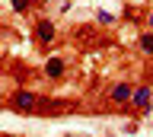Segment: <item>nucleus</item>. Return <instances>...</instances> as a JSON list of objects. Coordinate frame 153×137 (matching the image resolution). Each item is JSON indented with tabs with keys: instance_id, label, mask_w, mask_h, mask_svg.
Here are the masks:
<instances>
[{
	"instance_id": "1",
	"label": "nucleus",
	"mask_w": 153,
	"mask_h": 137,
	"mask_svg": "<svg viewBox=\"0 0 153 137\" xmlns=\"http://www.w3.org/2000/svg\"><path fill=\"white\" fill-rule=\"evenodd\" d=\"M38 102H42V99H38L35 93H29V89H16V93L10 96L7 108H13V112H38Z\"/></svg>"
},
{
	"instance_id": "2",
	"label": "nucleus",
	"mask_w": 153,
	"mask_h": 137,
	"mask_svg": "<svg viewBox=\"0 0 153 137\" xmlns=\"http://www.w3.org/2000/svg\"><path fill=\"white\" fill-rule=\"evenodd\" d=\"M108 99H112V105H131V99H134V86H131V83H118V86H112Z\"/></svg>"
},
{
	"instance_id": "3",
	"label": "nucleus",
	"mask_w": 153,
	"mask_h": 137,
	"mask_svg": "<svg viewBox=\"0 0 153 137\" xmlns=\"http://www.w3.org/2000/svg\"><path fill=\"white\" fill-rule=\"evenodd\" d=\"M131 105L140 108V112H150V105H153V89H150V86H137V89H134Z\"/></svg>"
},
{
	"instance_id": "4",
	"label": "nucleus",
	"mask_w": 153,
	"mask_h": 137,
	"mask_svg": "<svg viewBox=\"0 0 153 137\" xmlns=\"http://www.w3.org/2000/svg\"><path fill=\"white\" fill-rule=\"evenodd\" d=\"M54 35H57V29H54V22H51V19H38L35 22V39L42 41V45H51Z\"/></svg>"
},
{
	"instance_id": "5",
	"label": "nucleus",
	"mask_w": 153,
	"mask_h": 137,
	"mask_svg": "<svg viewBox=\"0 0 153 137\" xmlns=\"http://www.w3.org/2000/svg\"><path fill=\"white\" fill-rule=\"evenodd\" d=\"M45 77H48V80L64 77V58H48V61H45Z\"/></svg>"
},
{
	"instance_id": "6",
	"label": "nucleus",
	"mask_w": 153,
	"mask_h": 137,
	"mask_svg": "<svg viewBox=\"0 0 153 137\" xmlns=\"http://www.w3.org/2000/svg\"><path fill=\"white\" fill-rule=\"evenodd\" d=\"M137 45H140L143 54H153V32H143L140 39H137Z\"/></svg>"
},
{
	"instance_id": "7",
	"label": "nucleus",
	"mask_w": 153,
	"mask_h": 137,
	"mask_svg": "<svg viewBox=\"0 0 153 137\" xmlns=\"http://www.w3.org/2000/svg\"><path fill=\"white\" fill-rule=\"evenodd\" d=\"M10 7H13L16 13H29L32 10V0H10Z\"/></svg>"
},
{
	"instance_id": "8",
	"label": "nucleus",
	"mask_w": 153,
	"mask_h": 137,
	"mask_svg": "<svg viewBox=\"0 0 153 137\" xmlns=\"http://www.w3.org/2000/svg\"><path fill=\"white\" fill-rule=\"evenodd\" d=\"M96 19L102 22V26H112V22H115V16H112L108 10H99V13H96Z\"/></svg>"
},
{
	"instance_id": "9",
	"label": "nucleus",
	"mask_w": 153,
	"mask_h": 137,
	"mask_svg": "<svg viewBox=\"0 0 153 137\" xmlns=\"http://www.w3.org/2000/svg\"><path fill=\"white\" fill-rule=\"evenodd\" d=\"M147 26H150V32H153V10H150V16H147Z\"/></svg>"
},
{
	"instance_id": "10",
	"label": "nucleus",
	"mask_w": 153,
	"mask_h": 137,
	"mask_svg": "<svg viewBox=\"0 0 153 137\" xmlns=\"http://www.w3.org/2000/svg\"><path fill=\"white\" fill-rule=\"evenodd\" d=\"M38 3H45V0H38Z\"/></svg>"
}]
</instances>
